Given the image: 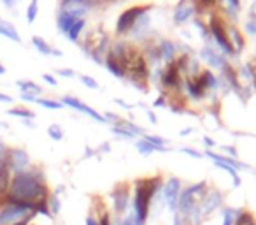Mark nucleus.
Masks as SVG:
<instances>
[{
    "label": "nucleus",
    "instance_id": "obj_24",
    "mask_svg": "<svg viewBox=\"0 0 256 225\" xmlns=\"http://www.w3.org/2000/svg\"><path fill=\"white\" fill-rule=\"evenodd\" d=\"M200 79H202V83H204V86L206 88H216V79H214V76L210 74L209 71H204L202 72V76H200Z\"/></svg>",
    "mask_w": 256,
    "mask_h": 225
},
{
    "label": "nucleus",
    "instance_id": "obj_26",
    "mask_svg": "<svg viewBox=\"0 0 256 225\" xmlns=\"http://www.w3.org/2000/svg\"><path fill=\"white\" fill-rule=\"evenodd\" d=\"M36 102L42 107H48V109H60L62 107L60 102H54V100H50V99H39V97H37Z\"/></svg>",
    "mask_w": 256,
    "mask_h": 225
},
{
    "label": "nucleus",
    "instance_id": "obj_41",
    "mask_svg": "<svg viewBox=\"0 0 256 225\" xmlns=\"http://www.w3.org/2000/svg\"><path fill=\"white\" fill-rule=\"evenodd\" d=\"M42 78H44V81H46V83H50V85L56 86V79H54L53 76H50V74H44Z\"/></svg>",
    "mask_w": 256,
    "mask_h": 225
},
{
    "label": "nucleus",
    "instance_id": "obj_5",
    "mask_svg": "<svg viewBox=\"0 0 256 225\" xmlns=\"http://www.w3.org/2000/svg\"><path fill=\"white\" fill-rule=\"evenodd\" d=\"M146 11H148V8H144V6H136V8H132V9H126V11L120 16V20H118V27H116L118 32L120 34L128 32V30L137 23V20L142 18V15Z\"/></svg>",
    "mask_w": 256,
    "mask_h": 225
},
{
    "label": "nucleus",
    "instance_id": "obj_36",
    "mask_svg": "<svg viewBox=\"0 0 256 225\" xmlns=\"http://www.w3.org/2000/svg\"><path fill=\"white\" fill-rule=\"evenodd\" d=\"M246 29L249 30V34H256V18H251L246 23Z\"/></svg>",
    "mask_w": 256,
    "mask_h": 225
},
{
    "label": "nucleus",
    "instance_id": "obj_44",
    "mask_svg": "<svg viewBox=\"0 0 256 225\" xmlns=\"http://www.w3.org/2000/svg\"><path fill=\"white\" fill-rule=\"evenodd\" d=\"M86 225H98V223H96L93 218H88V220H86Z\"/></svg>",
    "mask_w": 256,
    "mask_h": 225
},
{
    "label": "nucleus",
    "instance_id": "obj_42",
    "mask_svg": "<svg viewBox=\"0 0 256 225\" xmlns=\"http://www.w3.org/2000/svg\"><path fill=\"white\" fill-rule=\"evenodd\" d=\"M22 99L26 100V102H36L37 97L36 95H28V93H22Z\"/></svg>",
    "mask_w": 256,
    "mask_h": 225
},
{
    "label": "nucleus",
    "instance_id": "obj_12",
    "mask_svg": "<svg viewBox=\"0 0 256 225\" xmlns=\"http://www.w3.org/2000/svg\"><path fill=\"white\" fill-rule=\"evenodd\" d=\"M200 57L204 58L206 62H209L212 67L216 69H223L224 65H226V62H224V58L221 57V55H216L210 48H204L202 51H200Z\"/></svg>",
    "mask_w": 256,
    "mask_h": 225
},
{
    "label": "nucleus",
    "instance_id": "obj_31",
    "mask_svg": "<svg viewBox=\"0 0 256 225\" xmlns=\"http://www.w3.org/2000/svg\"><path fill=\"white\" fill-rule=\"evenodd\" d=\"M112 132L114 134H120V136H123V137H130V139H132V137L136 136V134H132L130 130H124V129H121V127H114Z\"/></svg>",
    "mask_w": 256,
    "mask_h": 225
},
{
    "label": "nucleus",
    "instance_id": "obj_50",
    "mask_svg": "<svg viewBox=\"0 0 256 225\" xmlns=\"http://www.w3.org/2000/svg\"><path fill=\"white\" fill-rule=\"evenodd\" d=\"M118 225H124V223H123V221H121V223H118Z\"/></svg>",
    "mask_w": 256,
    "mask_h": 225
},
{
    "label": "nucleus",
    "instance_id": "obj_29",
    "mask_svg": "<svg viewBox=\"0 0 256 225\" xmlns=\"http://www.w3.org/2000/svg\"><path fill=\"white\" fill-rule=\"evenodd\" d=\"M48 134H50V137L54 141H62V137H64V132H62V129L58 125H51L50 129H48Z\"/></svg>",
    "mask_w": 256,
    "mask_h": 225
},
{
    "label": "nucleus",
    "instance_id": "obj_6",
    "mask_svg": "<svg viewBox=\"0 0 256 225\" xmlns=\"http://www.w3.org/2000/svg\"><path fill=\"white\" fill-rule=\"evenodd\" d=\"M28 164H30V157L25 150H22V148H12V150H9V153H8L9 169H12L14 172H22V171H26Z\"/></svg>",
    "mask_w": 256,
    "mask_h": 225
},
{
    "label": "nucleus",
    "instance_id": "obj_16",
    "mask_svg": "<svg viewBox=\"0 0 256 225\" xmlns=\"http://www.w3.org/2000/svg\"><path fill=\"white\" fill-rule=\"evenodd\" d=\"M193 6H190V4H179L178 6V9H176V13H174V22L176 23H182V22H186V20L190 18V16L193 15Z\"/></svg>",
    "mask_w": 256,
    "mask_h": 225
},
{
    "label": "nucleus",
    "instance_id": "obj_25",
    "mask_svg": "<svg viewBox=\"0 0 256 225\" xmlns=\"http://www.w3.org/2000/svg\"><path fill=\"white\" fill-rule=\"evenodd\" d=\"M37 11H39V4H37V2H32V4L28 6V9H26V22H28V23L36 22Z\"/></svg>",
    "mask_w": 256,
    "mask_h": 225
},
{
    "label": "nucleus",
    "instance_id": "obj_47",
    "mask_svg": "<svg viewBox=\"0 0 256 225\" xmlns=\"http://www.w3.org/2000/svg\"><path fill=\"white\" fill-rule=\"evenodd\" d=\"M2 74H6V67L2 64H0V76H2Z\"/></svg>",
    "mask_w": 256,
    "mask_h": 225
},
{
    "label": "nucleus",
    "instance_id": "obj_33",
    "mask_svg": "<svg viewBox=\"0 0 256 225\" xmlns=\"http://www.w3.org/2000/svg\"><path fill=\"white\" fill-rule=\"evenodd\" d=\"M8 153H9V148L6 146L2 141H0V162H6L8 160Z\"/></svg>",
    "mask_w": 256,
    "mask_h": 225
},
{
    "label": "nucleus",
    "instance_id": "obj_40",
    "mask_svg": "<svg viewBox=\"0 0 256 225\" xmlns=\"http://www.w3.org/2000/svg\"><path fill=\"white\" fill-rule=\"evenodd\" d=\"M0 102H6V104L12 102V97L8 95V93H2V92H0Z\"/></svg>",
    "mask_w": 256,
    "mask_h": 225
},
{
    "label": "nucleus",
    "instance_id": "obj_18",
    "mask_svg": "<svg viewBox=\"0 0 256 225\" xmlns=\"http://www.w3.org/2000/svg\"><path fill=\"white\" fill-rule=\"evenodd\" d=\"M8 115L18 116V118H23V120H32L34 116H36V113L30 109H25V107H12V109L8 111Z\"/></svg>",
    "mask_w": 256,
    "mask_h": 225
},
{
    "label": "nucleus",
    "instance_id": "obj_20",
    "mask_svg": "<svg viewBox=\"0 0 256 225\" xmlns=\"http://www.w3.org/2000/svg\"><path fill=\"white\" fill-rule=\"evenodd\" d=\"M106 64H107V67H109V71L112 72L114 76H118V78H123L124 76V72H123V69H121V65L118 64V60L114 57H109L106 60Z\"/></svg>",
    "mask_w": 256,
    "mask_h": 225
},
{
    "label": "nucleus",
    "instance_id": "obj_35",
    "mask_svg": "<svg viewBox=\"0 0 256 225\" xmlns=\"http://www.w3.org/2000/svg\"><path fill=\"white\" fill-rule=\"evenodd\" d=\"M123 223H124V225H142L139 220H137V216H136V214H134V213L130 214V216H128L126 220L123 221Z\"/></svg>",
    "mask_w": 256,
    "mask_h": 225
},
{
    "label": "nucleus",
    "instance_id": "obj_17",
    "mask_svg": "<svg viewBox=\"0 0 256 225\" xmlns=\"http://www.w3.org/2000/svg\"><path fill=\"white\" fill-rule=\"evenodd\" d=\"M16 85L20 86L22 93H28V95H36V97L42 93V88L39 85H36L34 81H23V79H20V81H16Z\"/></svg>",
    "mask_w": 256,
    "mask_h": 225
},
{
    "label": "nucleus",
    "instance_id": "obj_39",
    "mask_svg": "<svg viewBox=\"0 0 256 225\" xmlns=\"http://www.w3.org/2000/svg\"><path fill=\"white\" fill-rule=\"evenodd\" d=\"M223 225H232V211L230 209L224 211V221H223Z\"/></svg>",
    "mask_w": 256,
    "mask_h": 225
},
{
    "label": "nucleus",
    "instance_id": "obj_28",
    "mask_svg": "<svg viewBox=\"0 0 256 225\" xmlns=\"http://www.w3.org/2000/svg\"><path fill=\"white\" fill-rule=\"evenodd\" d=\"M137 148H139V151L142 155H150V153H153L154 150H156V148L154 146H151L150 143H148V141H139V143H137Z\"/></svg>",
    "mask_w": 256,
    "mask_h": 225
},
{
    "label": "nucleus",
    "instance_id": "obj_43",
    "mask_svg": "<svg viewBox=\"0 0 256 225\" xmlns=\"http://www.w3.org/2000/svg\"><path fill=\"white\" fill-rule=\"evenodd\" d=\"M4 6H6V8H14V6H16V2H11V0H6V2H4Z\"/></svg>",
    "mask_w": 256,
    "mask_h": 225
},
{
    "label": "nucleus",
    "instance_id": "obj_4",
    "mask_svg": "<svg viewBox=\"0 0 256 225\" xmlns=\"http://www.w3.org/2000/svg\"><path fill=\"white\" fill-rule=\"evenodd\" d=\"M34 211H28L25 207L12 206V204H4L0 207V225H14L18 221L25 220Z\"/></svg>",
    "mask_w": 256,
    "mask_h": 225
},
{
    "label": "nucleus",
    "instance_id": "obj_21",
    "mask_svg": "<svg viewBox=\"0 0 256 225\" xmlns=\"http://www.w3.org/2000/svg\"><path fill=\"white\" fill-rule=\"evenodd\" d=\"M82 29H84V20H79V22H76L74 25H72V29L68 30V34H67V36H68V39H70V41H74V43H76V41H78V37H79V34H81V30H82Z\"/></svg>",
    "mask_w": 256,
    "mask_h": 225
},
{
    "label": "nucleus",
    "instance_id": "obj_51",
    "mask_svg": "<svg viewBox=\"0 0 256 225\" xmlns=\"http://www.w3.org/2000/svg\"><path fill=\"white\" fill-rule=\"evenodd\" d=\"M0 164H2V162H0Z\"/></svg>",
    "mask_w": 256,
    "mask_h": 225
},
{
    "label": "nucleus",
    "instance_id": "obj_10",
    "mask_svg": "<svg viewBox=\"0 0 256 225\" xmlns=\"http://www.w3.org/2000/svg\"><path fill=\"white\" fill-rule=\"evenodd\" d=\"M64 104H67V106H70V107H74V109H78V111H82V113H86L88 116H92V118H95L96 122H106V118L104 116H100L98 113H96L95 109H92V107H88L86 104H82V102H79L78 99H74V97H64Z\"/></svg>",
    "mask_w": 256,
    "mask_h": 225
},
{
    "label": "nucleus",
    "instance_id": "obj_19",
    "mask_svg": "<svg viewBox=\"0 0 256 225\" xmlns=\"http://www.w3.org/2000/svg\"><path fill=\"white\" fill-rule=\"evenodd\" d=\"M32 44H34V46H36L37 50H39L42 55H53V48H51L50 44H48L46 41L42 39V37L34 36V37H32Z\"/></svg>",
    "mask_w": 256,
    "mask_h": 225
},
{
    "label": "nucleus",
    "instance_id": "obj_11",
    "mask_svg": "<svg viewBox=\"0 0 256 225\" xmlns=\"http://www.w3.org/2000/svg\"><path fill=\"white\" fill-rule=\"evenodd\" d=\"M11 169L8 165V160L0 164V199H4L11 188Z\"/></svg>",
    "mask_w": 256,
    "mask_h": 225
},
{
    "label": "nucleus",
    "instance_id": "obj_22",
    "mask_svg": "<svg viewBox=\"0 0 256 225\" xmlns=\"http://www.w3.org/2000/svg\"><path fill=\"white\" fill-rule=\"evenodd\" d=\"M164 83L167 86H174V85H178L179 83V76H178V71H176L174 67H170L167 71V74L164 76Z\"/></svg>",
    "mask_w": 256,
    "mask_h": 225
},
{
    "label": "nucleus",
    "instance_id": "obj_48",
    "mask_svg": "<svg viewBox=\"0 0 256 225\" xmlns=\"http://www.w3.org/2000/svg\"><path fill=\"white\" fill-rule=\"evenodd\" d=\"M174 225H181V220H179V216L176 214V220H174Z\"/></svg>",
    "mask_w": 256,
    "mask_h": 225
},
{
    "label": "nucleus",
    "instance_id": "obj_13",
    "mask_svg": "<svg viewBox=\"0 0 256 225\" xmlns=\"http://www.w3.org/2000/svg\"><path fill=\"white\" fill-rule=\"evenodd\" d=\"M0 36L8 37V39L14 41V43H22V37H20L16 27L12 25V23L6 22V20H2V18H0Z\"/></svg>",
    "mask_w": 256,
    "mask_h": 225
},
{
    "label": "nucleus",
    "instance_id": "obj_34",
    "mask_svg": "<svg viewBox=\"0 0 256 225\" xmlns=\"http://www.w3.org/2000/svg\"><path fill=\"white\" fill-rule=\"evenodd\" d=\"M230 34L235 37V43H237V50H240V48L244 46V41H242V37L238 36V32H237L235 29H232V30H230Z\"/></svg>",
    "mask_w": 256,
    "mask_h": 225
},
{
    "label": "nucleus",
    "instance_id": "obj_7",
    "mask_svg": "<svg viewBox=\"0 0 256 225\" xmlns=\"http://www.w3.org/2000/svg\"><path fill=\"white\" fill-rule=\"evenodd\" d=\"M106 41H107L106 34H102L100 30L93 32L92 36H88V39H86V48H88L93 60L100 62V57H102L104 50H106Z\"/></svg>",
    "mask_w": 256,
    "mask_h": 225
},
{
    "label": "nucleus",
    "instance_id": "obj_46",
    "mask_svg": "<svg viewBox=\"0 0 256 225\" xmlns=\"http://www.w3.org/2000/svg\"><path fill=\"white\" fill-rule=\"evenodd\" d=\"M102 225H109V218H107V214H104V218H102Z\"/></svg>",
    "mask_w": 256,
    "mask_h": 225
},
{
    "label": "nucleus",
    "instance_id": "obj_3",
    "mask_svg": "<svg viewBox=\"0 0 256 225\" xmlns=\"http://www.w3.org/2000/svg\"><path fill=\"white\" fill-rule=\"evenodd\" d=\"M204 192H206V183H196L192 185L182 192L181 199H179V209L186 214H198V204L204 199Z\"/></svg>",
    "mask_w": 256,
    "mask_h": 225
},
{
    "label": "nucleus",
    "instance_id": "obj_2",
    "mask_svg": "<svg viewBox=\"0 0 256 225\" xmlns=\"http://www.w3.org/2000/svg\"><path fill=\"white\" fill-rule=\"evenodd\" d=\"M158 185H160V178H151V179H140L136 185V199H134V214L140 223L148 218V209H150V202L153 195L156 193Z\"/></svg>",
    "mask_w": 256,
    "mask_h": 225
},
{
    "label": "nucleus",
    "instance_id": "obj_14",
    "mask_svg": "<svg viewBox=\"0 0 256 225\" xmlns=\"http://www.w3.org/2000/svg\"><path fill=\"white\" fill-rule=\"evenodd\" d=\"M114 207H116L118 213H123L124 207L128 204V188L126 186H120V188L114 192Z\"/></svg>",
    "mask_w": 256,
    "mask_h": 225
},
{
    "label": "nucleus",
    "instance_id": "obj_38",
    "mask_svg": "<svg viewBox=\"0 0 256 225\" xmlns=\"http://www.w3.org/2000/svg\"><path fill=\"white\" fill-rule=\"evenodd\" d=\"M60 76H64V78H72L74 76V72L70 71V69H60V71H56Z\"/></svg>",
    "mask_w": 256,
    "mask_h": 225
},
{
    "label": "nucleus",
    "instance_id": "obj_9",
    "mask_svg": "<svg viewBox=\"0 0 256 225\" xmlns=\"http://www.w3.org/2000/svg\"><path fill=\"white\" fill-rule=\"evenodd\" d=\"M179 190H181V181H179L178 178L168 179V183L164 188V193H165V200H167V204L170 206V209H176V206H178Z\"/></svg>",
    "mask_w": 256,
    "mask_h": 225
},
{
    "label": "nucleus",
    "instance_id": "obj_15",
    "mask_svg": "<svg viewBox=\"0 0 256 225\" xmlns=\"http://www.w3.org/2000/svg\"><path fill=\"white\" fill-rule=\"evenodd\" d=\"M221 204V193L220 192H210L209 195L204 199V204H202V211L204 214H209L216 209L218 206Z\"/></svg>",
    "mask_w": 256,
    "mask_h": 225
},
{
    "label": "nucleus",
    "instance_id": "obj_45",
    "mask_svg": "<svg viewBox=\"0 0 256 225\" xmlns=\"http://www.w3.org/2000/svg\"><path fill=\"white\" fill-rule=\"evenodd\" d=\"M164 99H156V100H154V106H164Z\"/></svg>",
    "mask_w": 256,
    "mask_h": 225
},
{
    "label": "nucleus",
    "instance_id": "obj_23",
    "mask_svg": "<svg viewBox=\"0 0 256 225\" xmlns=\"http://www.w3.org/2000/svg\"><path fill=\"white\" fill-rule=\"evenodd\" d=\"M174 53H176V46L172 43H164L160 46V55L165 60H170V58L174 57Z\"/></svg>",
    "mask_w": 256,
    "mask_h": 225
},
{
    "label": "nucleus",
    "instance_id": "obj_8",
    "mask_svg": "<svg viewBox=\"0 0 256 225\" xmlns=\"http://www.w3.org/2000/svg\"><path fill=\"white\" fill-rule=\"evenodd\" d=\"M210 30H212V36L216 39V43L223 48L226 53H234V48H232V43L228 41L226 34H224V29H223V23L220 22L218 18H212L210 20Z\"/></svg>",
    "mask_w": 256,
    "mask_h": 225
},
{
    "label": "nucleus",
    "instance_id": "obj_32",
    "mask_svg": "<svg viewBox=\"0 0 256 225\" xmlns=\"http://www.w3.org/2000/svg\"><path fill=\"white\" fill-rule=\"evenodd\" d=\"M50 204H51V211H53L54 214L58 213V211H60V200H58V197L56 195H53L50 199Z\"/></svg>",
    "mask_w": 256,
    "mask_h": 225
},
{
    "label": "nucleus",
    "instance_id": "obj_30",
    "mask_svg": "<svg viewBox=\"0 0 256 225\" xmlns=\"http://www.w3.org/2000/svg\"><path fill=\"white\" fill-rule=\"evenodd\" d=\"M81 81L84 83L88 88H93V90H96L98 88V83L95 81V79H92V78H88V76H81Z\"/></svg>",
    "mask_w": 256,
    "mask_h": 225
},
{
    "label": "nucleus",
    "instance_id": "obj_49",
    "mask_svg": "<svg viewBox=\"0 0 256 225\" xmlns=\"http://www.w3.org/2000/svg\"><path fill=\"white\" fill-rule=\"evenodd\" d=\"M206 143H207V146H212V144H214L212 141L209 139V137H206Z\"/></svg>",
    "mask_w": 256,
    "mask_h": 225
},
{
    "label": "nucleus",
    "instance_id": "obj_27",
    "mask_svg": "<svg viewBox=\"0 0 256 225\" xmlns=\"http://www.w3.org/2000/svg\"><path fill=\"white\" fill-rule=\"evenodd\" d=\"M235 225H256V221H254V218H252V214H249L244 211V213L237 218V223Z\"/></svg>",
    "mask_w": 256,
    "mask_h": 225
},
{
    "label": "nucleus",
    "instance_id": "obj_37",
    "mask_svg": "<svg viewBox=\"0 0 256 225\" xmlns=\"http://www.w3.org/2000/svg\"><path fill=\"white\" fill-rule=\"evenodd\" d=\"M182 153H186V155H192V157H195V158H200L202 155L198 153V151H195V150H192V148H182Z\"/></svg>",
    "mask_w": 256,
    "mask_h": 225
},
{
    "label": "nucleus",
    "instance_id": "obj_1",
    "mask_svg": "<svg viewBox=\"0 0 256 225\" xmlns=\"http://www.w3.org/2000/svg\"><path fill=\"white\" fill-rule=\"evenodd\" d=\"M48 188L44 185V178L39 171H22L14 172L11 179L9 193L4 197L6 204L25 207L36 213V207L39 204L46 202Z\"/></svg>",
    "mask_w": 256,
    "mask_h": 225
}]
</instances>
